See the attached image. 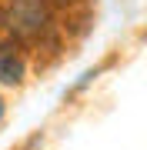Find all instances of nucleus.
Returning a JSON list of instances; mask_svg holds the SVG:
<instances>
[{
    "label": "nucleus",
    "mask_w": 147,
    "mask_h": 150,
    "mask_svg": "<svg viewBox=\"0 0 147 150\" xmlns=\"http://www.w3.org/2000/svg\"><path fill=\"white\" fill-rule=\"evenodd\" d=\"M4 23L10 30V40L17 43H37L54 30V13L47 0H10L4 13Z\"/></svg>",
    "instance_id": "f257e3e1"
},
{
    "label": "nucleus",
    "mask_w": 147,
    "mask_h": 150,
    "mask_svg": "<svg viewBox=\"0 0 147 150\" xmlns=\"http://www.w3.org/2000/svg\"><path fill=\"white\" fill-rule=\"evenodd\" d=\"M27 77V57L20 43L10 37H0V83L4 87H20Z\"/></svg>",
    "instance_id": "f03ea898"
},
{
    "label": "nucleus",
    "mask_w": 147,
    "mask_h": 150,
    "mask_svg": "<svg viewBox=\"0 0 147 150\" xmlns=\"http://www.w3.org/2000/svg\"><path fill=\"white\" fill-rule=\"evenodd\" d=\"M4 113H7V103H4V97H0V120H4Z\"/></svg>",
    "instance_id": "7ed1b4c3"
}]
</instances>
